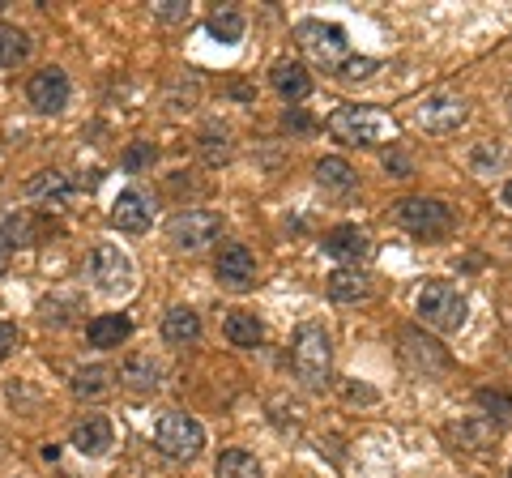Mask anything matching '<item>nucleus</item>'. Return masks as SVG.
<instances>
[{
  "instance_id": "3",
  "label": "nucleus",
  "mask_w": 512,
  "mask_h": 478,
  "mask_svg": "<svg viewBox=\"0 0 512 478\" xmlns=\"http://www.w3.org/2000/svg\"><path fill=\"white\" fill-rule=\"evenodd\" d=\"M414 312H419V321L436 333H457L470 321V304L453 282H427L419 291V299H414Z\"/></svg>"
},
{
  "instance_id": "6",
  "label": "nucleus",
  "mask_w": 512,
  "mask_h": 478,
  "mask_svg": "<svg viewBox=\"0 0 512 478\" xmlns=\"http://www.w3.org/2000/svg\"><path fill=\"white\" fill-rule=\"evenodd\" d=\"M393 218L402 222L406 231L423 235V239H440V235L453 231V210H448L444 201H436V197H406V201H397Z\"/></svg>"
},
{
  "instance_id": "5",
  "label": "nucleus",
  "mask_w": 512,
  "mask_h": 478,
  "mask_svg": "<svg viewBox=\"0 0 512 478\" xmlns=\"http://www.w3.org/2000/svg\"><path fill=\"white\" fill-rule=\"evenodd\" d=\"M154 444H158V453H167L175 461H192L205 449V427L192 419V414L171 410L154 423Z\"/></svg>"
},
{
  "instance_id": "35",
  "label": "nucleus",
  "mask_w": 512,
  "mask_h": 478,
  "mask_svg": "<svg viewBox=\"0 0 512 478\" xmlns=\"http://www.w3.org/2000/svg\"><path fill=\"white\" fill-rule=\"evenodd\" d=\"M18 342H22V333H18V325L0 321V359H9V355H13V350H18Z\"/></svg>"
},
{
  "instance_id": "14",
  "label": "nucleus",
  "mask_w": 512,
  "mask_h": 478,
  "mask_svg": "<svg viewBox=\"0 0 512 478\" xmlns=\"http://www.w3.org/2000/svg\"><path fill=\"white\" fill-rule=\"evenodd\" d=\"M402 355H406V363L414 372H427V376L431 372H448V363H453L436 342L423 338L419 329H402Z\"/></svg>"
},
{
  "instance_id": "43",
  "label": "nucleus",
  "mask_w": 512,
  "mask_h": 478,
  "mask_svg": "<svg viewBox=\"0 0 512 478\" xmlns=\"http://www.w3.org/2000/svg\"><path fill=\"white\" fill-rule=\"evenodd\" d=\"M0 9H5V0H0Z\"/></svg>"
},
{
  "instance_id": "41",
  "label": "nucleus",
  "mask_w": 512,
  "mask_h": 478,
  "mask_svg": "<svg viewBox=\"0 0 512 478\" xmlns=\"http://www.w3.org/2000/svg\"><path fill=\"white\" fill-rule=\"evenodd\" d=\"M5 269H9V257H5V252H0V274H5Z\"/></svg>"
},
{
  "instance_id": "42",
  "label": "nucleus",
  "mask_w": 512,
  "mask_h": 478,
  "mask_svg": "<svg viewBox=\"0 0 512 478\" xmlns=\"http://www.w3.org/2000/svg\"><path fill=\"white\" fill-rule=\"evenodd\" d=\"M508 107H512V86H508Z\"/></svg>"
},
{
  "instance_id": "29",
  "label": "nucleus",
  "mask_w": 512,
  "mask_h": 478,
  "mask_svg": "<svg viewBox=\"0 0 512 478\" xmlns=\"http://www.w3.org/2000/svg\"><path fill=\"white\" fill-rule=\"evenodd\" d=\"M26 56H30V39H26V30L0 22V69H18Z\"/></svg>"
},
{
  "instance_id": "31",
  "label": "nucleus",
  "mask_w": 512,
  "mask_h": 478,
  "mask_svg": "<svg viewBox=\"0 0 512 478\" xmlns=\"http://www.w3.org/2000/svg\"><path fill=\"white\" fill-rule=\"evenodd\" d=\"M474 402H478V410H483L495 427L512 423V393H504V389H478Z\"/></svg>"
},
{
  "instance_id": "23",
  "label": "nucleus",
  "mask_w": 512,
  "mask_h": 478,
  "mask_svg": "<svg viewBox=\"0 0 512 478\" xmlns=\"http://www.w3.org/2000/svg\"><path fill=\"white\" fill-rule=\"evenodd\" d=\"M316 184L325 188V193H355L359 175H355V167H350L346 158H320L316 163Z\"/></svg>"
},
{
  "instance_id": "2",
  "label": "nucleus",
  "mask_w": 512,
  "mask_h": 478,
  "mask_svg": "<svg viewBox=\"0 0 512 478\" xmlns=\"http://www.w3.org/2000/svg\"><path fill=\"white\" fill-rule=\"evenodd\" d=\"M291 355H295V372L308 389H325L329 385V368H333V342H329V329L316 325V321H303L295 329V342H291Z\"/></svg>"
},
{
  "instance_id": "22",
  "label": "nucleus",
  "mask_w": 512,
  "mask_h": 478,
  "mask_svg": "<svg viewBox=\"0 0 512 478\" xmlns=\"http://www.w3.org/2000/svg\"><path fill=\"white\" fill-rule=\"evenodd\" d=\"M128 333H133V321L120 312H107V316H94V321L86 325V338L90 346H99V350H111V346H120Z\"/></svg>"
},
{
  "instance_id": "39",
  "label": "nucleus",
  "mask_w": 512,
  "mask_h": 478,
  "mask_svg": "<svg viewBox=\"0 0 512 478\" xmlns=\"http://www.w3.org/2000/svg\"><path fill=\"white\" fill-rule=\"evenodd\" d=\"M286 129H299L303 133V129H312V120L303 116V111H286Z\"/></svg>"
},
{
  "instance_id": "11",
  "label": "nucleus",
  "mask_w": 512,
  "mask_h": 478,
  "mask_svg": "<svg viewBox=\"0 0 512 478\" xmlns=\"http://www.w3.org/2000/svg\"><path fill=\"white\" fill-rule=\"evenodd\" d=\"M214 274L227 291H248L256 282V261L244 244H222L218 248V261H214Z\"/></svg>"
},
{
  "instance_id": "33",
  "label": "nucleus",
  "mask_w": 512,
  "mask_h": 478,
  "mask_svg": "<svg viewBox=\"0 0 512 478\" xmlns=\"http://www.w3.org/2000/svg\"><path fill=\"white\" fill-rule=\"evenodd\" d=\"M376 69H380V60H372V56H346L338 65V77L342 82H367Z\"/></svg>"
},
{
  "instance_id": "19",
  "label": "nucleus",
  "mask_w": 512,
  "mask_h": 478,
  "mask_svg": "<svg viewBox=\"0 0 512 478\" xmlns=\"http://www.w3.org/2000/svg\"><path fill=\"white\" fill-rule=\"evenodd\" d=\"M222 333H227V342H231V346H244V350H252V346H261V342H265L261 316H256V312H244V308L227 312V321H222Z\"/></svg>"
},
{
  "instance_id": "25",
  "label": "nucleus",
  "mask_w": 512,
  "mask_h": 478,
  "mask_svg": "<svg viewBox=\"0 0 512 478\" xmlns=\"http://www.w3.org/2000/svg\"><path fill=\"white\" fill-rule=\"evenodd\" d=\"M244 26H248V22H244V13L231 9V5L214 9L210 18H205V30H210L218 43H239V39H244Z\"/></svg>"
},
{
  "instance_id": "10",
  "label": "nucleus",
  "mask_w": 512,
  "mask_h": 478,
  "mask_svg": "<svg viewBox=\"0 0 512 478\" xmlns=\"http://www.w3.org/2000/svg\"><path fill=\"white\" fill-rule=\"evenodd\" d=\"M26 99L35 111H43V116H56V111L69 107V77H64V69H39L35 77H30L26 86Z\"/></svg>"
},
{
  "instance_id": "36",
  "label": "nucleus",
  "mask_w": 512,
  "mask_h": 478,
  "mask_svg": "<svg viewBox=\"0 0 512 478\" xmlns=\"http://www.w3.org/2000/svg\"><path fill=\"white\" fill-rule=\"evenodd\" d=\"M342 397L346 402H376V393L363 389V385H342Z\"/></svg>"
},
{
  "instance_id": "17",
  "label": "nucleus",
  "mask_w": 512,
  "mask_h": 478,
  "mask_svg": "<svg viewBox=\"0 0 512 478\" xmlns=\"http://www.w3.org/2000/svg\"><path fill=\"white\" fill-rule=\"evenodd\" d=\"M269 82H274V90L282 94L286 103H303L312 94V77H308V69H303L299 60H278V65L269 69Z\"/></svg>"
},
{
  "instance_id": "32",
  "label": "nucleus",
  "mask_w": 512,
  "mask_h": 478,
  "mask_svg": "<svg viewBox=\"0 0 512 478\" xmlns=\"http://www.w3.org/2000/svg\"><path fill=\"white\" fill-rule=\"evenodd\" d=\"M73 308H82V299L77 295H52V299H43V321H56V325H64V321H73Z\"/></svg>"
},
{
  "instance_id": "28",
  "label": "nucleus",
  "mask_w": 512,
  "mask_h": 478,
  "mask_svg": "<svg viewBox=\"0 0 512 478\" xmlns=\"http://www.w3.org/2000/svg\"><path fill=\"white\" fill-rule=\"evenodd\" d=\"M111 376H116V372H111L107 363H90V368H82L73 376V393L86 397V402H94V397H103L111 389Z\"/></svg>"
},
{
  "instance_id": "12",
  "label": "nucleus",
  "mask_w": 512,
  "mask_h": 478,
  "mask_svg": "<svg viewBox=\"0 0 512 478\" xmlns=\"http://www.w3.org/2000/svg\"><path fill=\"white\" fill-rule=\"evenodd\" d=\"M150 222H154V197L146 193V188H124V193L116 197V205H111V227L146 231Z\"/></svg>"
},
{
  "instance_id": "8",
  "label": "nucleus",
  "mask_w": 512,
  "mask_h": 478,
  "mask_svg": "<svg viewBox=\"0 0 512 478\" xmlns=\"http://www.w3.org/2000/svg\"><path fill=\"white\" fill-rule=\"evenodd\" d=\"M295 39L303 47V56H312L316 65H342L346 60V30L338 22H299Z\"/></svg>"
},
{
  "instance_id": "26",
  "label": "nucleus",
  "mask_w": 512,
  "mask_h": 478,
  "mask_svg": "<svg viewBox=\"0 0 512 478\" xmlns=\"http://www.w3.org/2000/svg\"><path fill=\"white\" fill-rule=\"evenodd\" d=\"M26 197L30 201H64L69 197V175L64 171H39L26 180Z\"/></svg>"
},
{
  "instance_id": "7",
  "label": "nucleus",
  "mask_w": 512,
  "mask_h": 478,
  "mask_svg": "<svg viewBox=\"0 0 512 478\" xmlns=\"http://www.w3.org/2000/svg\"><path fill=\"white\" fill-rule=\"evenodd\" d=\"M466 120H470V103L453 90H436L414 107V124H419L423 133H457Z\"/></svg>"
},
{
  "instance_id": "15",
  "label": "nucleus",
  "mask_w": 512,
  "mask_h": 478,
  "mask_svg": "<svg viewBox=\"0 0 512 478\" xmlns=\"http://www.w3.org/2000/svg\"><path fill=\"white\" fill-rule=\"evenodd\" d=\"M120 385L133 393H158L163 389V363L154 355H128L120 363Z\"/></svg>"
},
{
  "instance_id": "30",
  "label": "nucleus",
  "mask_w": 512,
  "mask_h": 478,
  "mask_svg": "<svg viewBox=\"0 0 512 478\" xmlns=\"http://www.w3.org/2000/svg\"><path fill=\"white\" fill-rule=\"evenodd\" d=\"M448 436L461 440L466 449H491L495 436H500V427H495L491 419H470V423H461V427H448Z\"/></svg>"
},
{
  "instance_id": "40",
  "label": "nucleus",
  "mask_w": 512,
  "mask_h": 478,
  "mask_svg": "<svg viewBox=\"0 0 512 478\" xmlns=\"http://www.w3.org/2000/svg\"><path fill=\"white\" fill-rule=\"evenodd\" d=\"M504 205H508V210H512V180L504 184Z\"/></svg>"
},
{
  "instance_id": "18",
  "label": "nucleus",
  "mask_w": 512,
  "mask_h": 478,
  "mask_svg": "<svg viewBox=\"0 0 512 478\" xmlns=\"http://www.w3.org/2000/svg\"><path fill=\"white\" fill-rule=\"evenodd\" d=\"M35 239H39V227L26 210H0V252L5 257L13 248H30Z\"/></svg>"
},
{
  "instance_id": "34",
  "label": "nucleus",
  "mask_w": 512,
  "mask_h": 478,
  "mask_svg": "<svg viewBox=\"0 0 512 478\" xmlns=\"http://www.w3.org/2000/svg\"><path fill=\"white\" fill-rule=\"evenodd\" d=\"M154 158H158V150H154V141H137V146H133V150H128V154H124V167H128V171H141V167H150V163H154Z\"/></svg>"
},
{
  "instance_id": "9",
  "label": "nucleus",
  "mask_w": 512,
  "mask_h": 478,
  "mask_svg": "<svg viewBox=\"0 0 512 478\" xmlns=\"http://www.w3.org/2000/svg\"><path fill=\"white\" fill-rule=\"evenodd\" d=\"M222 235V222L218 214L210 210H180L171 222H167V239L180 252H201V248H210L214 239Z\"/></svg>"
},
{
  "instance_id": "38",
  "label": "nucleus",
  "mask_w": 512,
  "mask_h": 478,
  "mask_svg": "<svg viewBox=\"0 0 512 478\" xmlns=\"http://www.w3.org/2000/svg\"><path fill=\"white\" fill-rule=\"evenodd\" d=\"M384 167H389V171H397V175H410V158L406 154H389V158H384Z\"/></svg>"
},
{
  "instance_id": "37",
  "label": "nucleus",
  "mask_w": 512,
  "mask_h": 478,
  "mask_svg": "<svg viewBox=\"0 0 512 478\" xmlns=\"http://www.w3.org/2000/svg\"><path fill=\"white\" fill-rule=\"evenodd\" d=\"M184 13H188V5H180V0H167V5L158 9V18H163V22H180Z\"/></svg>"
},
{
  "instance_id": "24",
  "label": "nucleus",
  "mask_w": 512,
  "mask_h": 478,
  "mask_svg": "<svg viewBox=\"0 0 512 478\" xmlns=\"http://www.w3.org/2000/svg\"><path fill=\"white\" fill-rule=\"evenodd\" d=\"M231 150L235 146H231V129H227V124H218V120L205 124V129H201V158H205V163L222 167L231 158Z\"/></svg>"
},
{
  "instance_id": "44",
  "label": "nucleus",
  "mask_w": 512,
  "mask_h": 478,
  "mask_svg": "<svg viewBox=\"0 0 512 478\" xmlns=\"http://www.w3.org/2000/svg\"><path fill=\"white\" fill-rule=\"evenodd\" d=\"M508 478H512V474H508Z\"/></svg>"
},
{
  "instance_id": "27",
  "label": "nucleus",
  "mask_w": 512,
  "mask_h": 478,
  "mask_svg": "<svg viewBox=\"0 0 512 478\" xmlns=\"http://www.w3.org/2000/svg\"><path fill=\"white\" fill-rule=\"evenodd\" d=\"M218 478H265V466L248 449H227L218 457Z\"/></svg>"
},
{
  "instance_id": "21",
  "label": "nucleus",
  "mask_w": 512,
  "mask_h": 478,
  "mask_svg": "<svg viewBox=\"0 0 512 478\" xmlns=\"http://www.w3.org/2000/svg\"><path fill=\"white\" fill-rule=\"evenodd\" d=\"M163 338L171 346H192L201 338V316L192 312L188 304H175L167 316H163Z\"/></svg>"
},
{
  "instance_id": "16",
  "label": "nucleus",
  "mask_w": 512,
  "mask_h": 478,
  "mask_svg": "<svg viewBox=\"0 0 512 478\" xmlns=\"http://www.w3.org/2000/svg\"><path fill=\"white\" fill-rule=\"evenodd\" d=\"M111 440H116V432H111V419H103V414H86L73 427V449L82 457H103L111 449Z\"/></svg>"
},
{
  "instance_id": "1",
  "label": "nucleus",
  "mask_w": 512,
  "mask_h": 478,
  "mask_svg": "<svg viewBox=\"0 0 512 478\" xmlns=\"http://www.w3.org/2000/svg\"><path fill=\"white\" fill-rule=\"evenodd\" d=\"M329 133L346 141V146H389V141H397V120L384 116V111L376 107H363V103H346L329 116Z\"/></svg>"
},
{
  "instance_id": "4",
  "label": "nucleus",
  "mask_w": 512,
  "mask_h": 478,
  "mask_svg": "<svg viewBox=\"0 0 512 478\" xmlns=\"http://www.w3.org/2000/svg\"><path fill=\"white\" fill-rule=\"evenodd\" d=\"M86 269H90V282L99 286L103 295H111V299H120V295H128L137 286V265L116 244H94Z\"/></svg>"
},
{
  "instance_id": "13",
  "label": "nucleus",
  "mask_w": 512,
  "mask_h": 478,
  "mask_svg": "<svg viewBox=\"0 0 512 478\" xmlns=\"http://www.w3.org/2000/svg\"><path fill=\"white\" fill-rule=\"evenodd\" d=\"M325 252H329L333 261L359 269L376 248H372V239H367V231H359V227H333V231L325 235Z\"/></svg>"
},
{
  "instance_id": "20",
  "label": "nucleus",
  "mask_w": 512,
  "mask_h": 478,
  "mask_svg": "<svg viewBox=\"0 0 512 478\" xmlns=\"http://www.w3.org/2000/svg\"><path fill=\"white\" fill-rule=\"evenodd\" d=\"M329 295L338 299V304H359V299L372 295V282H367L363 269L342 265V269H333L329 274Z\"/></svg>"
}]
</instances>
